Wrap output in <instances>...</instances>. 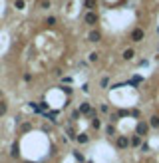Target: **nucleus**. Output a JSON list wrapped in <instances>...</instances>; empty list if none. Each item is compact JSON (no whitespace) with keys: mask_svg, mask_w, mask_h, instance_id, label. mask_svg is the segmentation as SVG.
I'll use <instances>...</instances> for the list:
<instances>
[{"mask_svg":"<svg viewBox=\"0 0 159 163\" xmlns=\"http://www.w3.org/2000/svg\"><path fill=\"white\" fill-rule=\"evenodd\" d=\"M149 127H151V129H159V116L157 114L149 118Z\"/></svg>","mask_w":159,"mask_h":163,"instance_id":"8","label":"nucleus"},{"mask_svg":"<svg viewBox=\"0 0 159 163\" xmlns=\"http://www.w3.org/2000/svg\"><path fill=\"white\" fill-rule=\"evenodd\" d=\"M10 155H12V157H18V155H20V147H18V143H14V145H12Z\"/></svg>","mask_w":159,"mask_h":163,"instance_id":"12","label":"nucleus"},{"mask_svg":"<svg viewBox=\"0 0 159 163\" xmlns=\"http://www.w3.org/2000/svg\"><path fill=\"white\" fill-rule=\"evenodd\" d=\"M76 141L84 145V143H88V141H90V135H88V133H80V135H76Z\"/></svg>","mask_w":159,"mask_h":163,"instance_id":"9","label":"nucleus"},{"mask_svg":"<svg viewBox=\"0 0 159 163\" xmlns=\"http://www.w3.org/2000/svg\"><path fill=\"white\" fill-rule=\"evenodd\" d=\"M149 129H151V127H149V122H143V120L137 122V125H135V133L141 135V137H145V135L149 133Z\"/></svg>","mask_w":159,"mask_h":163,"instance_id":"2","label":"nucleus"},{"mask_svg":"<svg viewBox=\"0 0 159 163\" xmlns=\"http://www.w3.org/2000/svg\"><path fill=\"white\" fill-rule=\"evenodd\" d=\"M14 6H16L18 10H24V6H26V2H24V0H16V2H14Z\"/></svg>","mask_w":159,"mask_h":163,"instance_id":"18","label":"nucleus"},{"mask_svg":"<svg viewBox=\"0 0 159 163\" xmlns=\"http://www.w3.org/2000/svg\"><path fill=\"white\" fill-rule=\"evenodd\" d=\"M100 40H102V32L100 30H92L88 34V42H100Z\"/></svg>","mask_w":159,"mask_h":163,"instance_id":"5","label":"nucleus"},{"mask_svg":"<svg viewBox=\"0 0 159 163\" xmlns=\"http://www.w3.org/2000/svg\"><path fill=\"white\" fill-rule=\"evenodd\" d=\"M80 116H82V114H80L78 110H74V112H72V116H70V120H72V122H78Z\"/></svg>","mask_w":159,"mask_h":163,"instance_id":"19","label":"nucleus"},{"mask_svg":"<svg viewBox=\"0 0 159 163\" xmlns=\"http://www.w3.org/2000/svg\"><path fill=\"white\" fill-rule=\"evenodd\" d=\"M106 133H108V135H116V127H114V123H110V125L106 127Z\"/></svg>","mask_w":159,"mask_h":163,"instance_id":"15","label":"nucleus"},{"mask_svg":"<svg viewBox=\"0 0 159 163\" xmlns=\"http://www.w3.org/2000/svg\"><path fill=\"white\" fill-rule=\"evenodd\" d=\"M30 127H32V125H30V123H24V125H22V131H28V129H30Z\"/></svg>","mask_w":159,"mask_h":163,"instance_id":"29","label":"nucleus"},{"mask_svg":"<svg viewBox=\"0 0 159 163\" xmlns=\"http://www.w3.org/2000/svg\"><path fill=\"white\" fill-rule=\"evenodd\" d=\"M60 90H62V92H64V94H68V96H70V94H72V88H70V86H62V88H60Z\"/></svg>","mask_w":159,"mask_h":163,"instance_id":"24","label":"nucleus"},{"mask_svg":"<svg viewBox=\"0 0 159 163\" xmlns=\"http://www.w3.org/2000/svg\"><path fill=\"white\" fill-rule=\"evenodd\" d=\"M44 116H46V120H50L52 123H56V122H58V120H56V116H58V112H46Z\"/></svg>","mask_w":159,"mask_h":163,"instance_id":"11","label":"nucleus"},{"mask_svg":"<svg viewBox=\"0 0 159 163\" xmlns=\"http://www.w3.org/2000/svg\"><path fill=\"white\" fill-rule=\"evenodd\" d=\"M84 22H86L88 26H96V24H98V12H86Z\"/></svg>","mask_w":159,"mask_h":163,"instance_id":"4","label":"nucleus"},{"mask_svg":"<svg viewBox=\"0 0 159 163\" xmlns=\"http://www.w3.org/2000/svg\"><path fill=\"white\" fill-rule=\"evenodd\" d=\"M141 143H143V141H141V135L135 133V135L131 137V145H133V147H141Z\"/></svg>","mask_w":159,"mask_h":163,"instance_id":"10","label":"nucleus"},{"mask_svg":"<svg viewBox=\"0 0 159 163\" xmlns=\"http://www.w3.org/2000/svg\"><path fill=\"white\" fill-rule=\"evenodd\" d=\"M84 6L88 8V12H96V8H98V0H84Z\"/></svg>","mask_w":159,"mask_h":163,"instance_id":"7","label":"nucleus"},{"mask_svg":"<svg viewBox=\"0 0 159 163\" xmlns=\"http://www.w3.org/2000/svg\"><path fill=\"white\" fill-rule=\"evenodd\" d=\"M100 86H102V88H108V86H110V78H108V76H106V78H102Z\"/></svg>","mask_w":159,"mask_h":163,"instance_id":"21","label":"nucleus"},{"mask_svg":"<svg viewBox=\"0 0 159 163\" xmlns=\"http://www.w3.org/2000/svg\"><path fill=\"white\" fill-rule=\"evenodd\" d=\"M32 80V74H24V82H30Z\"/></svg>","mask_w":159,"mask_h":163,"instance_id":"30","label":"nucleus"},{"mask_svg":"<svg viewBox=\"0 0 159 163\" xmlns=\"http://www.w3.org/2000/svg\"><path fill=\"white\" fill-rule=\"evenodd\" d=\"M40 8L48 10V8H52V2H50V0H40Z\"/></svg>","mask_w":159,"mask_h":163,"instance_id":"13","label":"nucleus"},{"mask_svg":"<svg viewBox=\"0 0 159 163\" xmlns=\"http://www.w3.org/2000/svg\"><path fill=\"white\" fill-rule=\"evenodd\" d=\"M92 127H94V129H100V127H102V122H100L98 118H94V120H92Z\"/></svg>","mask_w":159,"mask_h":163,"instance_id":"17","label":"nucleus"},{"mask_svg":"<svg viewBox=\"0 0 159 163\" xmlns=\"http://www.w3.org/2000/svg\"><path fill=\"white\" fill-rule=\"evenodd\" d=\"M157 34H159V26H157Z\"/></svg>","mask_w":159,"mask_h":163,"instance_id":"33","label":"nucleus"},{"mask_svg":"<svg viewBox=\"0 0 159 163\" xmlns=\"http://www.w3.org/2000/svg\"><path fill=\"white\" fill-rule=\"evenodd\" d=\"M157 54H159V50H157Z\"/></svg>","mask_w":159,"mask_h":163,"instance_id":"34","label":"nucleus"},{"mask_svg":"<svg viewBox=\"0 0 159 163\" xmlns=\"http://www.w3.org/2000/svg\"><path fill=\"white\" fill-rule=\"evenodd\" d=\"M24 163H36V161H24Z\"/></svg>","mask_w":159,"mask_h":163,"instance_id":"32","label":"nucleus"},{"mask_svg":"<svg viewBox=\"0 0 159 163\" xmlns=\"http://www.w3.org/2000/svg\"><path fill=\"white\" fill-rule=\"evenodd\" d=\"M82 92H84V94H88V92H90V86H88V84H84V86H82Z\"/></svg>","mask_w":159,"mask_h":163,"instance_id":"27","label":"nucleus"},{"mask_svg":"<svg viewBox=\"0 0 159 163\" xmlns=\"http://www.w3.org/2000/svg\"><path fill=\"white\" fill-rule=\"evenodd\" d=\"M129 116H133V118H139V112H137V110H131V112H129Z\"/></svg>","mask_w":159,"mask_h":163,"instance_id":"28","label":"nucleus"},{"mask_svg":"<svg viewBox=\"0 0 159 163\" xmlns=\"http://www.w3.org/2000/svg\"><path fill=\"white\" fill-rule=\"evenodd\" d=\"M98 60H100V54L98 52H92L90 54V62H98Z\"/></svg>","mask_w":159,"mask_h":163,"instance_id":"20","label":"nucleus"},{"mask_svg":"<svg viewBox=\"0 0 159 163\" xmlns=\"http://www.w3.org/2000/svg\"><path fill=\"white\" fill-rule=\"evenodd\" d=\"M100 112H102V114H108V112H110V106H108V104H102V106H100Z\"/></svg>","mask_w":159,"mask_h":163,"instance_id":"23","label":"nucleus"},{"mask_svg":"<svg viewBox=\"0 0 159 163\" xmlns=\"http://www.w3.org/2000/svg\"><path fill=\"white\" fill-rule=\"evenodd\" d=\"M143 38H145V30L143 28H133L131 30V34H129V40L131 42H143Z\"/></svg>","mask_w":159,"mask_h":163,"instance_id":"1","label":"nucleus"},{"mask_svg":"<svg viewBox=\"0 0 159 163\" xmlns=\"http://www.w3.org/2000/svg\"><path fill=\"white\" fill-rule=\"evenodd\" d=\"M116 145H118V149H127V147L131 145V137H127V135H118Z\"/></svg>","mask_w":159,"mask_h":163,"instance_id":"3","label":"nucleus"},{"mask_svg":"<svg viewBox=\"0 0 159 163\" xmlns=\"http://www.w3.org/2000/svg\"><path fill=\"white\" fill-rule=\"evenodd\" d=\"M56 22H58L56 16H48V18H46V24H48V26H56Z\"/></svg>","mask_w":159,"mask_h":163,"instance_id":"14","label":"nucleus"},{"mask_svg":"<svg viewBox=\"0 0 159 163\" xmlns=\"http://www.w3.org/2000/svg\"><path fill=\"white\" fill-rule=\"evenodd\" d=\"M155 60H157V64H159V54H157V56H155Z\"/></svg>","mask_w":159,"mask_h":163,"instance_id":"31","label":"nucleus"},{"mask_svg":"<svg viewBox=\"0 0 159 163\" xmlns=\"http://www.w3.org/2000/svg\"><path fill=\"white\" fill-rule=\"evenodd\" d=\"M40 112H44V114L48 112V104L46 102H40Z\"/></svg>","mask_w":159,"mask_h":163,"instance_id":"25","label":"nucleus"},{"mask_svg":"<svg viewBox=\"0 0 159 163\" xmlns=\"http://www.w3.org/2000/svg\"><path fill=\"white\" fill-rule=\"evenodd\" d=\"M133 56H135V50H133V48H125V50H123V54H121V58H123V60H127V62H129V60H133Z\"/></svg>","mask_w":159,"mask_h":163,"instance_id":"6","label":"nucleus"},{"mask_svg":"<svg viewBox=\"0 0 159 163\" xmlns=\"http://www.w3.org/2000/svg\"><path fill=\"white\" fill-rule=\"evenodd\" d=\"M6 112H8V104L6 102H0V116H4Z\"/></svg>","mask_w":159,"mask_h":163,"instance_id":"16","label":"nucleus"},{"mask_svg":"<svg viewBox=\"0 0 159 163\" xmlns=\"http://www.w3.org/2000/svg\"><path fill=\"white\" fill-rule=\"evenodd\" d=\"M139 149H141V151H143V153H147V151H149V143H145V141H143V143H141V147H139Z\"/></svg>","mask_w":159,"mask_h":163,"instance_id":"26","label":"nucleus"},{"mask_svg":"<svg viewBox=\"0 0 159 163\" xmlns=\"http://www.w3.org/2000/svg\"><path fill=\"white\" fill-rule=\"evenodd\" d=\"M74 157H76V159H78L80 163H82V161H86V157H84V155H82L80 151H74Z\"/></svg>","mask_w":159,"mask_h":163,"instance_id":"22","label":"nucleus"}]
</instances>
